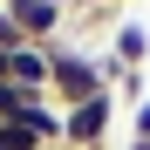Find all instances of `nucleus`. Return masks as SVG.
I'll return each mask as SVG.
<instances>
[{
	"label": "nucleus",
	"mask_w": 150,
	"mask_h": 150,
	"mask_svg": "<svg viewBox=\"0 0 150 150\" xmlns=\"http://www.w3.org/2000/svg\"><path fill=\"white\" fill-rule=\"evenodd\" d=\"M48 103L55 109H75V103H89V96H103L109 82H103V62L96 55H82V48H55L48 41Z\"/></svg>",
	"instance_id": "1"
},
{
	"label": "nucleus",
	"mask_w": 150,
	"mask_h": 150,
	"mask_svg": "<svg viewBox=\"0 0 150 150\" xmlns=\"http://www.w3.org/2000/svg\"><path fill=\"white\" fill-rule=\"evenodd\" d=\"M109 116H116V89H103V96H89V103L62 109V143H68V150H103Z\"/></svg>",
	"instance_id": "2"
},
{
	"label": "nucleus",
	"mask_w": 150,
	"mask_h": 150,
	"mask_svg": "<svg viewBox=\"0 0 150 150\" xmlns=\"http://www.w3.org/2000/svg\"><path fill=\"white\" fill-rule=\"evenodd\" d=\"M7 137H14V150H55L62 143V109L48 103V96H28V103L7 116Z\"/></svg>",
	"instance_id": "3"
},
{
	"label": "nucleus",
	"mask_w": 150,
	"mask_h": 150,
	"mask_svg": "<svg viewBox=\"0 0 150 150\" xmlns=\"http://www.w3.org/2000/svg\"><path fill=\"white\" fill-rule=\"evenodd\" d=\"M7 21L21 28V41L48 48V41H55V28H62V7H55V0H7Z\"/></svg>",
	"instance_id": "4"
},
{
	"label": "nucleus",
	"mask_w": 150,
	"mask_h": 150,
	"mask_svg": "<svg viewBox=\"0 0 150 150\" xmlns=\"http://www.w3.org/2000/svg\"><path fill=\"white\" fill-rule=\"evenodd\" d=\"M48 68H55V62H48V48H34V41H21L14 55H7V82H21L28 96H48Z\"/></svg>",
	"instance_id": "5"
},
{
	"label": "nucleus",
	"mask_w": 150,
	"mask_h": 150,
	"mask_svg": "<svg viewBox=\"0 0 150 150\" xmlns=\"http://www.w3.org/2000/svg\"><path fill=\"white\" fill-rule=\"evenodd\" d=\"M130 137H137V143H150V96L130 109Z\"/></svg>",
	"instance_id": "6"
},
{
	"label": "nucleus",
	"mask_w": 150,
	"mask_h": 150,
	"mask_svg": "<svg viewBox=\"0 0 150 150\" xmlns=\"http://www.w3.org/2000/svg\"><path fill=\"white\" fill-rule=\"evenodd\" d=\"M14 48H21V28H14V21H7V7H0V62H7Z\"/></svg>",
	"instance_id": "7"
},
{
	"label": "nucleus",
	"mask_w": 150,
	"mask_h": 150,
	"mask_svg": "<svg viewBox=\"0 0 150 150\" xmlns=\"http://www.w3.org/2000/svg\"><path fill=\"white\" fill-rule=\"evenodd\" d=\"M55 7H62V14H68V7H75V0H55Z\"/></svg>",
	"instance_id": "8"
},
{
	"label": "nucleus",
	"mask_w": 150,
	"mask_h": 150,
	"mask_svg": "<svg viewBox=\"0 0 150 150\" xmlns=\"http://www.w3.org/2000/svg\"><path fill=\"white\" fill-rule=\"evenodd\" d=\"M130 150H150V143H130Z\"/></svg>",
	"instance_id": "9"
},
{
	"label": "nucleus",
	"mask_w": 150,
	"mask_h": 150,
	"mask_svg": "<svg viewBox=\"0 0 150 150\" xmlns=\"http://www.w3.org/2000/svg\"><path fill=\"white\" fill-rule=\"evenodd\" d=\"M0 7H7V0H0Z\"/></svg>",
	"instance_id": "10"
}]
</instances>
